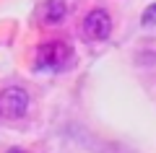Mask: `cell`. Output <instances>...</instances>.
<instances>
[{
  "label": "cell",
  "instance_id": "1",
  "mask_svg": "<svg viewBox=\"0 0 156 153\" xmlns=\"http://www.w3.org/2000/svg\"><path fill=\"white\" fill-rule=\"evenodd\" d=\"M73 60V49L70 44L60 42V39H50V42L39 44L37 49V68L42 70H62Z\"/></svg>",
  "mask_w": 156,
  "mask_h": 153
},
{
  "label": "cell",
  "instance_id": "2",
  "mask_svg": "<svg viewBox=\"0 0 156 153\" xmlns=\"http://www.w3.org/2000/svg\"><path fill=\"white\" fill-rule=\"evenodd\" d=\"M29 109V93L21 86H8L0 91V117L3 120H21Z\"/></svg>",
  "mask_w": 156,
  "mask_h": 153
},
{
  "label": "cell",
  "instance_id": "3",
  "mask_svg": "<svg viewBox=\"0 0 156 153\" xmlns=\"http://www.w3.org/2000/svg\"><path fill=\"white\" fill-rule=\"evenodd\" d=\"M83 34H86V39H91V42H104V39L112 34V18H109V13H107L104 8H94V11H89L86 18H83Z\"/></svg>",
  "mask_w": 156,
  "mask_h": 153
},
{
  "label": "cell",
  "instance_id": "4",
  "mask_svg": "<svg viewBox=\"0 0 156 153\" xmlns=\"http://www.w3.org/2000/svg\"><path fill=\"white\" fill-rule=\"evenodd\" d=\"M65 16H68L65 0H47L42 5V11H39V18H42L44 26H57V23H62Z\"/></svg>",
  "mask_w": 156,
  "mask_h": 153
},
{
  "label": "cell",
  "instance_id": "5",
  "mask_svg": "<svg viewBox=\"0 0 156 153\" xmlns=\"http://www.w3.org/2000/svg\"><path fill=\"white\" fill-rule=\"evenodd\" d=\"M140 21H143V26H156V3H151V5L143 11Z\"/></svg>",
  "mask_w": 156,
  "mask_h": 153
},
{
  "label": "cell",
  "instance_id": "6",
  "mask_svg": "<svg viewBox=\"0 0 156 153\" xmlns=\"http://www.w3.org/2000/svg\"><path fill=\"white\" fill-rule=\"evenodd\" d=\"M5 153H26V151H23V148H8Z\"/></svg>",
  "mask_w": 156,
  "mask_h": 153
}]
</instances>
